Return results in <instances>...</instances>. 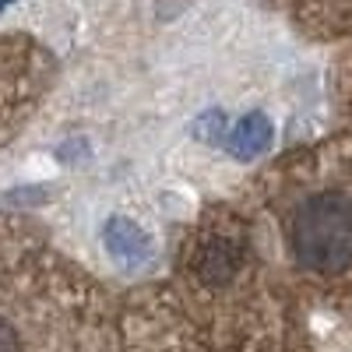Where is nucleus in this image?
I'll list each match as a JSON object with an SVG mask.
<instances>
[{
  "label": "nucleus",
  "instance_id": "obj_1",
  "mask_svg": "<svg viewBox=\"0 0 352 352\" xmlns=\"http://www.w3.org/2000/svg\"><path fill=\"white\" fill-rule=\"evenodd\" d=\"M289 250L314 275H338L352 264V197L317 190L289 219Z\"/></svg>",
  "mask_w": 352,
  "mask_h": 352
},
{
  "label": "nucleus",
  "instance_id": "obj_2",
  "mask_svg": "<svg viewBox=\"0 0 352 352\" xmlns=\"http://www.w3.org/2000/svg\"><path fill=\"white\" fill-rule=\"evenodd\" d=\"M240 264H243L240 243L232 236H222V232H208L194 254V275L204 285H229L236 278Z\"/></svg>",
  "mask_w": 352,
  "mask_h": 352
},
{
  "label": "nucleus",
  "instance_id": "obj_3",
  "mask_svg": "<svg viewBox=\"0 0 352 352\" xmlns=\"http://www.w3.org/2000/svg\"><path fill=\"white\" fill-rule=\"evenodd\" d=\"M272 141V124L264 113H247L243 120L229 131V152L236 159H257Z\"/></svg>",
  "mask_w": 352,
  "mask_h": 352
},
{
  "label": "nucleus",
  "instance_id": "obj_4",
  "mask_svg": "<svg viewBox=\"0 0 352 352\" xmlns=\"http://www.w3.org/2000/svg\"><path fill=\"white\" fill-rule=\"evenodd\" d=\"M106 247L113 250V254H120V257H127V261H141V257H148V236L134 226V222H127V219H113L109 226H106Z\"/></svg>",
  "mask_w": 352,
  "mask_h": 352
},
{
  "label": "nucleus",
  "instance_id": "obj_5",
  "mask_svg": "<svg viewBox=\"0 0 352 352\" xmlns=\"http://www.w3.org/2000/svg\"><path fill=\"white\" fill-rule=\"evenodd\" d=\"M0 352H25L14 320H8V317H0Z\"/></svg>",
  "mask_w": 352,
  "mask_h": 352
},
{
  "label": "nucleus",
  "instance_id": "obj_6",
  "mask_svg": "<svg viewBox=\"0 0 352 352\" xmlns=\"http://www.w3.org/2000/svg\"><path fill=\"white\" fill-rule=\"evenodd\" d=\"M222 124H226L222 113H208V116L197 124V134H201V138H222Z\"/></svg>",
  "mask_w": 352,
  "mask_h": 352
},
{
  "label": "nucleus",
  "instance_id": "obj_7",
  "mask_svg": "<svg viewBox=\"0 0 352 352\" xmlns=\"http://www.w3.org/2000/svg\"><path fill=\"white\" fill-rule=\"evenodd\" d=\"M8 4H11V0H0V11H4V8H8Z\"/></svg>",
  "mask_w": 352,
  "mask_h": 352
}]
</instances>
